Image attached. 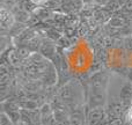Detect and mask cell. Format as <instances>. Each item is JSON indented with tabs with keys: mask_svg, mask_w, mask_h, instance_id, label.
Listing matches in <instances>:
<instances>
[{
	"mask_svg": "<svg viewBox=\"0 0 132 125\" xmlns=\"http://www.w3.org/2000/svg\"><path fill=\"white\" fill-rule=\"evenodd\" d=\"M108 24L110 26V27H114V28H122L124 27V24H125V18L124 16H118V15H112L111 19L109 20V22H108Z\"/></svg>",
	"mask_w": 132,
	"mask_h": 125,
	"instance_id": "6",
	"label": "cell"
},
{
	"mask_svg": "<svg viewBox=\"0 0 132 125\" xmlns=\"http://www.w3.org/2000/svg\"><path fill=\"white\" fill-rule=\"evenodd\" d=\"M15 15L12 11L7 9L6 7L0 8V26L2 30H11L12 27L15 24Z\"/></svg>",
	"mask_w": 132,
	"mask_h": 125,
	"instance_id": "1",
	"label": "cell"
},
{
	"mask_svg": "<svg viewBox=\"0 0 132 125\" xmlns=\"http://www.w3.org/2000/svg\"><path fill=\"white\" fill-rule=\"evenodd\" d=\"M128 118H129V121L132 123V107L129 109V112H128Z\"/></svg>",
	"mask_w": 132,
	"mask_h": 125,
	"instance_id": "13",
	"label": "cell"
},
{
	"mask_svg": "<svg viewBox=\"0 0 132 125\" xmlns=\"http://www.w3.org/2000/svg\"><path fill=\"white\" fill-rule=\"evenodd\" d=\"M48 37H49V38H51L52 41H58V39L62 37V35H60L57 30L50 29V30H48Z\"/></svg>",
	"mask_w": 132,
	"mask_h": 125,
	"instance_id": "9",
	"label": "cell"
},
{
	"mask_svg": "<svg viewBox=\"0 0 132 125\" xmlns=\"http://www.w3.org/2000/svg\"><path fill=\"white\" fill-rule=\"evenodd\" d=\"M7 60H8L9 65L14 66V67H19V66H21V64L23 63L22 58L20 57L18 50L8 51V55H7Z\"/></svg>",
	"mask_w": 132,
	"mask_h": 125,
	"instance_id": "5",
	"label": "cell"
},
{
	"mask_svg": "<svg viewBox=\"0 0 132 125\" xmlns=\"http://www.w3.org/2000/svg\"><path fill=\"white\" fill-rule=\"evenodd\" d=\"M128 79H129V81H130V84H132V68H130L128 72Z\"/></svg>",
	"mask_w": 132,
	"mask_h": 125,
	"instance_id": "12",
	"label": "cell"
},
{
	"mask_svg": "<svg viewBox=\"0 0 132 125\" xmlns=\"http://www.w3.org/2000/svg\"><path fill=\"white\" fill-rule=\"evenodd\" d=\"M125 45L128 49H130V50H132V37H128L125 41Z\"/></svg>",
	"mask_w": 132,
	"mask_h": 125,
	"instance_id": "11",
	"label": "cell"
},
{
	"mask_svg": "<svg viewBox=\"0 0 132 125\" xmlns=\"http://www.w3.org/2000/svg\"><path fill=\"white\" fill-rule=\"evenodd\" d=\"M110 15H111V13L108 12L104 7H101V8L96 9V11L94 12V19H95V21H97V22H100V23H105V22L108 23L109 20L111 19Z\"/></svg>",
	"mask_w": 132,
	"mask_h": 125,
	"instance_id": "4",
	"label": "cell"
},
{
	"mask_svg": "<svg viewBox=\"0 0 132 125\" xmlns=\"http://www.w3.org/2000/svg\"><path fill=\"white\" fill-rule=\"evenodd\" d=\"M105 117H107V115H105L103 107L94 108L90 110L88 115V125H100L105 119Z\"/></svg>",
	"mask_w": 132,
	"mask_h": 125,
	"instance_id": "2",
	"label": "cell"
},
{
	"mask_svg": "<svg viewBox=\"0 0 132 125\" xmlns=\"http://www.w3.org/2000/svg\"><path fill=\"white\" fill-rule=\"evenodd\" d=\"M35 6H41V5H44L46 2V0H30Z\"/></svg>",
	"mask_w": 132,
	"mask_h": 125,
	"instance_id": "10",
	"label": "cell"
},
{
	"mask_svg": "<svg viewBox=\"0 0 132 125\" xmlns=\"http://www.w3.org/2000/svg\"><path fill=\"white\" fill-rule=\"evenodd\" d=\"M103 7H104L108 12H110L111 14L116 13V12H118L119 9L122 8V6L119 5V2L117 1V0H108V1L103 5Z\"/></svg>",
	"mask_w": 132,
	"mask_h": 125,
	"instance_id": "7",
	"label": "cell"
},
{
	"mask_svg": "<svg viewBox=\"0 0 132 125\" xmlns=\"http://www.w3.org/2000/svg\"><path fill=\"white\" fill-rule=\"evenodd\" d=\"M38 52L49 60H55V58L57 57V49L55 44H52V42H42Z\"/></svg>",
	"mask_w": 132,
	"mask_h": 125,
	"instance_id": "3",
	"label": "cell"
},
{
	"mask_svg": "<svg viewBox=\"0 0 132 125\" xmlns=\"http://www.w3.org/2000/svg\"><path fill=\"white\" fill-rule=\"evenodd\" d=\"M117 1H118V2H119V5H121V6L123 7L124 5H125L126 2H128V0H117Z\"/></svg>",
	"mask_w": 132,
	"mask_h": 125,
	"instance_id": "14",
	"label": "cell"
},
{
	"mask_svg": "<svg viewBox=\"0 0 132 125\" xmlns=\"http://www.w3.org/2000/svg\"><path fill=\"white\" fill-rule=\"evenodd\" d=\"M0 125H15V124L12 122V119L9 118L6 112L2 111L1 116H0Z\"/></svg>",
	"mask_w": 132,
	"mask_h": 125,
	"instance_id": "8",
	"label": "cell"
}]
</instances>
